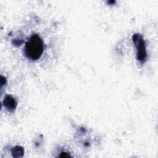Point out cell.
Segmentation results:
<instances>
[{"label":"cell","mask_w":158,"mask_h":158,"mask_svg":"<svg viewBox=\"0 0 158 158\" xmlns=\"http://www.w3.org/2000/svg\"><path fill=\"white\" fill-rule=\"evenodd\" d=\"M44 51V43L38 34L32 35L25 43L23 53L25 57L32 61L38 60Z\"/></svg>","instance_id":"6da1fadb"},{"label":"cell","mask_w":158,"mask_h":158,"mask_svg":"<svg viewBox=\"0 0 158 158\" xmlns=\"http://www.w3.org/2000/svg\"><path fill=\"white\" fill-rule=\"evenodd\" d=\"M132 41L136 48V59L143 64L146 61L147 57L146 43L143 36L139 33H135L132 36Z\"/></svg>","instance_id":"7a4b0ae2"},{"label":"cell","mask_w":158,"mask_h":158,"mask_svg":"<svg viewBox=\"0 0 158 158\" xmlns=\"http://www.w3.org/2000/svg\"><path fill=\"white\" fill-rule=\"evenodd\" d=\"M3 105L9 112H14L17 106V102L11 95H6L3 100Z\"/></svg>","instance_id":"3957f363"},{"label":"cell","mask_w":158,"mask_h":158,"mask_svg":"<svg viewBox=\"0 0 158 158\" xmlns=\"http://www.w3.org/2000/svg\"><path fill=\"white\" fill-rule=\"evenodd\" d=\"M24 154V149L22 146H16L12 149V155L14 157H22Z\"/></svg>","instance_id":"277c9868"},{"label":"cell","mask_w":158,"mask_h":158,"mask_svg":"<svg viewBox=\"0 0 158 158\" xmlns=\"http://www.w3.org/2000/svg\"><path fill=\"white\" fill-rule=\"evenodd\" d=\"M59 157H70V155L66 152H61Z\"/></svg>","instance_id":"5b68a950"}]
</instances>
